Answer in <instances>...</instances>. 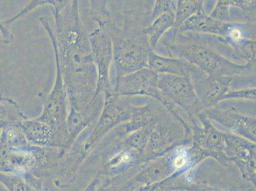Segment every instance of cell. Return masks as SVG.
<instances>
[{
    "mask_svg": "<svg viewBox=\"0 0 256 191\" xmlns=\"http://www.w3.org/2000/svg\"><path fill=\"white\" fill-rule=\"evenodd\" d=\"M56 78L52 90L46 97L43 111L40 118L56 128L60 132L66 129V120L68 111V98L62 78L59 62L54 56Z\"/></svg>",
    "mask_w": 256,
    "mask_h": 191,
    "instance_id": "9",
    "label": "cell"
},
{
    "mask_svg": "<svg viewBox=\"0 0 256 191\" xmlns=\"http://www.w3.org/2000/svg\"><path fill=\"white\" fill-rule=\"evenodd\" d=\"M20 127L28 138L38 143H50L53 142L56 136V132H60L39 117L30 120L26 118L22 123Z\"/></svg>",
    "mask_w": 256,
    "mask_h": 191,
    "instance_id": "13",
    "label": "cell"
},
{
    "mask_svg": "<svg viewBox=\"0 0 256 191\" xmlns=\"http://www.w3.org/2000/svg\"><path fill=\"white\" fill-rule=\"evenodd\" d=\"M26 120V117L14 100L4 97L0 100V138L6 128L20 124Z\"/></svg>",
    "mask_w": 256,
    "mask_h": 191,
    "instance_id": "15",
    "label": "cell"
},
{
    "mask_svg": "<svg viewBox=\"0 0 256 191\" xmlns=\"http://www.w3.org/2000/svg\"><path fill=\"white\" fill-rule=\"evenodd\" d=\"M176 1H165V0L156 1L153 4L152 11H151L150 23L162 14L168 12H174L176 13Z\"/></svg>",
    "mask_w": 256,
    "mask_h": 191,
    "instance_id": "18",
    "label": "cell"
},
{
    "mask_svg": "<svg viewBox=\"0 0 256 191\" xmlns=\"http://www.w3.org/2000/svg\"><path fill=\"white\" fill-rule=\"evenodd\" d=\"M158 74L145 68L116 79L112 84L110 95L144 96L159 98L157 87Z\"/></svg>",
    "mask_w": 256,
    "mask_h": 191,
    "instance_id": "8",
    "label": "cell"
},
{
    "mask_svg": "<svg viewBox=\"0 0 256 191\" xmlns=\"http://www.w3.org/2000/svg\"><path fill=\"white\" fill-rule=\"evenodd\" d=\"M193 65L180 58L164 56L152 51L148 60V68L157 74L190 76Z\"/></svg>",
    "mask_w": 256,
    "mask_h": 191,
    "instance_id": "12",
    "label": "cell"
},
{
    "mask_svg": "<svg viewBox=\"0 0 256 191\" xmlns=\"http://www.w3.org/2000/svg\"><path fill=\"white\" fill-rule=\"evenodd\" d=\"M0 32L3 38L4 42L6 44L10 43L13 36L10 30V28L8 27L4 22H0Z\"/></svg>",
    "mask_w": 256,
    "mask_h": 191,
    "instance_id": "20",
    "label": "cell"
},
{
    "mask_svg": "<svg viewBox=\"0 0 256 191\" xmlns=\"http://www.w3.org/2000/svg\"><path fill=\"white\" fill-rule=\"evenodd\" d=\"M54 29L46 17L40 22L60 55L92 53L90 32L81 18L79 2L56 1L53 4Z\"/></svg>",
    "mask_w": 256,
    "mask_h": 191,
    "instance_id": "3",
    "label": "cell"
},
{
    "mask_svg": "<svg viewBox=\"0 0 256 191\" xmlns=\"http://www.w3.org/2000/svg\"><path fill=\"white\" fill-rule=\"evenodd\" d=\"M225 27L226 22L210 18L204 8L186 20L179 28L178 31L180 32L212 34L222 37L224 34Z\"/></svg>",
    "mask_w": 256,
    "mask_h": 191,
    "instance_id": "11",
    "label": "cell"
},
{
    "mask_svg": "<svg viewBox=\"0 0 256 191\" xmlns=\"http://www.w3.org/2000/svg\"><path fill=\"white\" fill-rule=\"evenodd\" d=\"M155 52L180 58L212 76H256V64H240L228 60L206 42L202 34L180 32L172 28L160 38Z\"/></svg>",
    "mask_w": 256,
    "mask_h": 191,
    "instance_id": "1",
    "label": "cell"
},
{
    "mask_svg": "<svg viewBox=\"0 0 256 191\" xmlns=\"http://www.w3.org/2000/svg\"><path fill=\"white\" fill-rule=\"evenodd\" d=\"M90 15L96 27L90 32L92 54L98 72L96 92L104 96L111 88L113 36L118 27L114 22L107 1H90Z\"/></svg>",
    "mask_w": 256,
    "mask_h": 191,
    "instance_id": "5",
    "label": "cell"
},
{
    "mask_svg": "<svg viewBox=\"0 0 256 191\" xmlns=\"http://www.w3.org/2000/svg\"><path fill=\"white\" fill-rule=\"evenodd\" d=\"M4 96H2L1 90H0V100L3 98Z\"/></svg>",
    "mask_w": 256,
    "mask_h": 191,
    "instance_id": "22",
    "label": "cell"
},
{
    "mask_svg": "<svg viewBox=\"0 0 256 191\" xmlns=\"http://www.w3.org/2000/svg\"><path fill=\"white\" fill-rule=\"evenodd\" d=\"M256 88L231 90L223 96L221 101H223V100H244V101L256 102Z\"/></svg>",
    "mask_w": 256,
    "mask_h": 191,
    "instance_id": "17",
    "label": "cell"
},
{
    "mask_svg": "<svg viewBox=\"0 0 256 191\" xmlns=\"http://www.w3.org/2000/svg\"><path fill=\"white\" fill-rule=\"evenodd\" d=\"M59 62L68 98V109L82 112L96 94L98 72L92 54L60 55L52 44Z\"/></svg>",
    "mask_w": 256,
    "mask_h": 191,
    "instance_id": "4",
    "label": "cell"
},
{
    "mask_svg": "<svg viewBox=\"0 0 256 191\" xmlns=\"http://www.w3.org/2000/svg\"><path fill=\"white\" fill-rule=\"evenodd\" d=\"M204 1L186 0L176 1V8L174 13V28L178 30L180 26L202 9L204 8Z\"/></svg>",
    "mask_w": 256,
    "mask_h": 191,
    "instance_id": "16",
    "label": "cell"
},
{
    "mask_svg": "<svg viewBox=\"0 0 256 191\" xmlns=\"http://www.w3.org/2000/svg\"><path fill=\"white\" fill-rule=\"evenodd\" d=\"M209 16L224 22H256V1H218Z\"/></svg>",
    "mask_w": 256,
    "mask_h": 191,
    "instance_id": "10",
    "label": "cell"
},
{
    "mask_svg": "<svg viewBox=\"0 0 256 191\" xmlns=\"http://www.w3.org/2000/svg\"><path fill=\"white\" fill-rule=\"evenodd\" d=\"M152 8L123 12L122 27L118 26L113 36L111 86L120 76L148 68L150 55L154 50L144 28L150 23Z\"/></svg>",
    "mask_w": 256,
    "mask_h": 191,
    "instance_id": "2",
    "label": "cell"
},
{
    "mask_svg": "<svg viewBox=\"0 0 256 191\" xmlns=\"http://www.w3.org/2000/svg\"><path fill=\"white\" fill-rule=\"evenodd\" d=\"M158 101L171 112L179 109L190 117H194L204 111L198 98L190 76L158 74Z\"/></svg>",
    "mask_w": 256,
    "mask_h": 191,
    "instance_id": "6",
    "label": "cell"
},
{
    "mask_svg": "<svg viewBox=\"0 0 256 191\" xmlns=\"http://www.w3.org/2000/svg\"><path fill=\"white\" fill-rule=\"evenodd\" d=\"M237 78L212 76L204 73L194 65L190 78L193 87L204 110L216 106L226 93L232 90Z\"/></svg>",
    "mask_w": 256,
    "mask_h": 191,
    "instance_id": "7",
    "label": "cell"
},
{
    "mask_svg": "<svg viewBox=\"0 0 256 191\" xmlns=\"http://www.w3.org/2000/svg\"><path fill=\"white\" fill-rule=\"evenodd\" d=\"M54 2L55 1H52H52L50 0V1L30 2V3L28 4L24 8H23L22 10L17 15L14 16L12 18H8V20H6V22H4L6 23V24L8 26V27L10 28V26L12 23H13L14 22H15L16 20H20V18L24 17V16L30 13V12L34 10V9L44 6H52L54 4Z\"/></svg>",
    "mask_w": 256,
    "mask_h": 191,
    "instance_id": "19",
    "label": "cell"
},
{
    "mask_svg": "<svg viewBox=\"0 0 256 191\" xmlns=\"http://www.w3.org/2000/svg\"><path fill=\"white\" fill-rule=\"evenodd\" d=\"M187 158H186V154L184 152V151L182 150V152L179 154L178 157L176 158V160H174V166L176 168H182L185 166L186 164H187Z\"/></svg>",
    "mask_w": 256,
    "mask_h": 191,
    "instance_id": "21",
    "label": "cell"
},
{
    "mask_svg": "<svg viewBox=\"0 0 256 191\" xmlns=\"http://www.w3.org/2000/svg\"><path fill=\"white\" fill-rule=\"evenodd\" d=\"M174 12L162 14L151 22L144 28V32L148 37L152 50L154 51L158 43L168 30L174 28Z\"/></svg>",
    "mask_w": 256,
    "mask_h": 191,
    "instance_id": "14",
    "label": "cell"
}]
</instances>
